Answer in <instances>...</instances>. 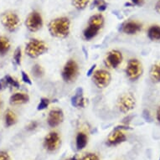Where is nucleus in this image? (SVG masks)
<instances>
[{
	"label": "nucleus",
	"instance_id": "f257e3e1",
	"mask_svg": "<svg viewBox=\"0 0 160 160\" xmlns=\"http://www.w3.org/2000/svg\"><path fill=\"white\" fill-rule=\"evenodd\" d=\"M71 28V22L69 18L62 17L53 19L49 24V30L53 36L57 38H66L68 36Z\"/></svg>",
	"mask_w": 160,
	"mask_h": 160
},
{
	"label": "nucleus",
	"instance_id": "f03ea898",
	"mask_svg": "<svg viewBox=\"0 0 160 160\" xmlns=\"http://www.w3.org/2000/svg\"><path fill=\"white\" fill-rule=\"evenodd\" d=\"M104 24V17L102 14H95L89 19L88 26L84 30V38L87 40H91L97 36Z\"/></svg>",
	"mask_w": 160,
	"mask_h": 160
},
{
	"label": "nucleus",
	"instance_id": "7ed1b4c3",
	"mask_svg": "<svg viewBox=\"0 0 160 160\" xmlns=\"http://www.w3.org/2000/svg\"><path fill=\"white\" fill-rule=\"evenodd\" d=\"M48 47L45 42L39 39L29 40L25 47V52L29 57L37 58L47 51Z\"/></svg>",
	"mask_w": 160,
	"mask_h": 160
},
{
	"label": "nucleus",
	"instance_id": "20e7f679",
	"mask_svg": "<svg viewBox=\"0 0 160 160\" xmlns=\"http://www.w3.org/2000/svg\"><path fill=\"white\" fill-rule=\"evenodd\" d=\"M1 22L5 29L10 32L15 31L20 24L18 16L13 12H6L3 13V15L1 16Z\"/></svg>",
	"mask_w": 160,
	"mask_h": 160
},
{
	"label": "nucleus",
	"instance_id": "39448f33",
	"mask_svg": "<svg viewBox=\"0 0 160 160\" xmlns=\"http://www.w3.org/2000/svg\"><path fill=\"white\" fill-rule=\"evenodd\" d=\"M142 66L140 61L137 59H131L128 63L126 74L131 81H136L142 76Z\"/></svg>",
	"mask_w": 160,
	"mask_h": 160
},
{
	"label": "nucleus",
	"instance_id": "423d86ee",
	"mask_svg": "<svg viewBox=\"0 0 160 160\" xmlns=\"http://www.w3.org/2000/svg\"><path fill=\"white\" fill-rule=\"evenodd\" d=\"M135 105L136 100L131 93H125L118 100V107L120 112L123 113H128L132 110Z\"/></svg>",
	"mask_w": 160,
	"mask_h": 160
},
{
	"label": "nucleus",
	"instance_id": "0eeeda50",
	"mask_svg": "<svg viewBox=\"0 0 160 160\" xmlns=\"http://www.w3.org/2000/svg\"><path fill=\"white\" fill-rule=\"evenodd\" d=\"M25 24L29 31H38L43 26L42 16L40 15V13H38L37 11H34L29 13V15L26 18Z\"/></svg>",
	"mask_w": 160,
	"mask_h": 160
},
{
	"label": "nucleus",
	"instance_id": "6e6552de",
	"mask_svg": "<svg viewBox=\"0 0 160 160\" xmlns=\"http://www.w3.org/2000/svg\"><path fill=\"white\" fill-rule=\"evenodd\" d=\"M93 82L98 88H105L111 82V75L105 70H97L93 73Z\"/></svg>",
	"mask_w": 160,
	"mask_h": 160
},
{
	"label": "nucleus",
	"instance_id": "1a4fd4ad",
	"mask_svg": "<svg viewBox=\"0 0 160 160\" xmlns=\"http://www.w3.org/2000/svg\"><path fill=\"white\" fill-rule=\"evenodd\" d=\"M77 73H78L77 64L73 60H70L64 66L63 71H62V77H63L64 81L71 82L76 78Z\"/></svg>",
	"mask_w": 160,
	"mask_h": 160
},
{
	"label": "nucleus",
	"instance_id": "9d476101",
	"mask_svg": "<svg viewBox=\"0 0 160 160\" xmlns=\"http://www.w3.org/2000/svg\"><path fill=\"white\" fill-rule=\"evenodd\" d=\"M60 144H61V138L60 135L55 132H50L45 137L44 140V147L50 152H53L58 149Z\"/></svg>",
	"mask_w": 160,
	"mask_h": 160
},
{
	"label": "nucleus",
	"instance_id": "9b49d317",
	"mask_svg": "<svg viewBox=\"0 0 160 160\" xmlns=\"http://www.w3.org/2000/svg\"><path fill=\"white\" fill-rule=\"evenodd\" d=\"M122 61V55L120 51L113 50L108 53L105 58V65L109 68H117Z\"/></svg>",
	"mask_w": 160,
	"mask_h": 160
},
{
	"label": "nucleus",
	"instance_id": "f8f14e48",
	"mask_svg": "<svg viewBox=\"0 0 160 160\" xmlns=\"http://www.w3.org/2000/svg\"><path fill=\"white\" fill-rule=\"evenodd\" d=\"M63 118V112L61 109H53L50 111L48 115V124L51 128H55L62 122Z\"/></svg>",
	"mask_w": 160,
	"mask_h": 160
},
{
	"label": "nucleus",
	"instance_id": "ddd939ff",
	"mask_svg": "<svg viewBox=\"0 0 160 160\" xmlns=\"http://www.w3.org/2000/svg\"><path fill=\"white\" fill-rule=\"evenodd\" d=\"M127 137L119 128L115 129L109 135L108 138V143L109 145H118L126 141Z\"/></svg>",
	"mask_w": 160,
	"mask_h": 160
},
{
	"label": "nucleus",
	"instance_id": "4468645a",
	"mask_svg": "<svg viewBox=\"0 0 160 160\" xmlns=\"http://www.w3.org/2000/svg\"><path fill=\"white\" fill-rule=\"evenodd\" d=\"M142 29V24L137 21H128L122 25V32L127 34H135Z\"/></svg>",
	"mask_w": 160,
	"mask_h": 160
},
{
	"label": "nucleus",
	"instance_id": "2eb2a0df",
	"mask_svg": "<svg viewBox=\"0 0 160 160\" xmlns=\"http://www.w3.org/2000/svg\"><path fill=\"white\" fill-rule=\"evenodd\" d=\"M85 98L83 95V91L82 88L76 90V93L71 98V104L76 108H84L85 107Z\"/></svg>",
	"mask_w": 160,
	"mask_h": 160
},
{
	"label": "nucleus",
	"instance_id": "dca6fc26",
	"mask_svg": "<svg viewBox=\"0 0 160 160\" xmlns=\"http://www.w3.org/2000/svg\"><path fill=\"white\" fill-rule=\"evenodd\" d=\"M29 97L27 94L24 93H15L10 97V103L13 105H20L24 104L29 102Z\"/></svg>",
	"mask_w": 160,
	"mask_h": 160
},
{
	"label": "nucleus",
	"instance_id": "f3484780",
	"mask_svg": "<svg viewBox=\"0 0 160 160\" xmlns=\"http://www.w3.org/2000/svg\"><path fill=\"white\" fill-rule=\"evenodd\" d=\"M150 78L153 82H160V63L154 64L150 69Z\"/></svg>",
	"mask_w": 160,
	"mask_h": 160
},
{
	"label": "nucleus",
	"instance_id": "a211bd4d",
	"mask_svg": "<svg viewBox=\"0 0 160 160\" xmlns=\"http://www.w3.org/2000/svg\"><path fill=\"white\" fill-rule=\"evenodd\" d=\"M87 134H85L84 132H79L76 136V148L78 150L83 149L87 144Z\"/></svg>",
	"mask_w": 160,
	"mask_h": 160
},
{
	"label": "nucleus",
	"instance_id": "6ab92c4d",
	"mask_svg": "<svg viewBox=\"0 0 160 160\" xmlns=\"http://www.w3.org/2000/svg\"><path fill=\"white\" fill-rule=\"evenodd\" d=\"M148 36L151 40H160V26L152 25L148 29Z\"/></svg>",
	"mask_w": 160,
	"mask_h": 160
},
{
	"label": "nucleus",
	"instance_id": "aec40b11",
	"mask_svg": "<svg viewBox=\"0 0 160 160\" xmlns=\"http://www.w3.org/2000/svg\"><path fill=\"white\" fill-rule=\"evenodd\" d=\"M10 49V43L7 38L0 37V55H4Z\"/></svg>",
	"mask_w": 160,
	"mask_h": 160
},
{
	"label": "nucleus",
	"instance_id": "412c9836",
	"mask_svg": "<svg viewBox=\"0 0 160 160\" xmlns=\"http://www.w3.org/2000/svg\"><path fill=\"white\" fill-rule=\"evenodd\" d=\"M16 122V116L12 111L8 110L5 114V123L7 127H10Z\"/></svg>",
	"mask_w": 160,
	"mask_h": 160
},
{
	"label": "nucleus",
	"instance_id": "4be33fe9",
	"mask_svg": "<svg viewBox=\"0 0 160 160\" xmlns=\"http://www.w3.org/2000/svg\"><path fill=\"white\" fill-rule=\"evenodd\" d=\"M72 3L76 9L82 10L87 8V4L89 3V0H73Z\"/></svg>",
	"mask_w": 160,
	"mask_h": 160
},
{
	"label": "nucleus",
	"instance_id": "5701e85b",
	"mask_svg": "<svg viewBox=\"0 0 160 160\" xmlns=\"http://www.w3.org/2000/svg\"><path fill=\"white\" fill-rule=\"evenodd\" d=\"M32 72L34 74V76L37 78H39V77H42L44 76V73H45V71H44V69L41 66H39L38 64L36 65H34L33 66V68H32Z\"/></svg>",
	"mask_w": 160,
	"mask_h": 160
},
{
	"label": "nucleus",
	"instance_id": "b1692460",
	"mask_svg": "<svg viewBox=\"0 0 160 160\" xmlns=\"http://www.w3.org/2000/svg\"><path fill=\"white\" fill-rule=\"evenodd\" d=\"M92 7H97V9L101 12L105 11L107 8V3L105 0H94L92 3Z\"/></svg>",
	"mask_w": 160,
	"mask_h": 160
},
{
	"label": "nucleus",
	"instance_id": "393cba45",
	"mask_svg": "<svg viewBox=\"0 0 160 160\" xmlns=\"http://www.w3.org/2000/svg\"><path fill=\"white\" fill-rule=\"evenodd\" d=\"M49 105H50V100L48 99V98H42V99L40 100V102H39L37 109L39 111L45 110V108H47L49 107Z\"/></svg>",
	"mask_w": 160,
	"mask_h": 160
},
{
	"label": "nucleus",
	"instance_id": "a878e982",
	"mask_svg": "<svg viewBox=\"0 0 160 160\" xmlns=\"http://www.w3.org/2000/svg\"><path fill=\"white\" fill-rule=\"evenodd\" d=\"M4 78H5L8 86H11V87H16V88L19 87V83L18 82V81H16L15 79H13L10 76H6Z\"/></svg>",
	"mask_w": 160,
	"mask_h": 160
},
{
	"label": "nucleus",
	"instance_id": "bb28decb",
	"mask_svg": "<svg viewBox=\"0 0 160 160\" xmlns=\"http://www.w3.org/2000/svg\"><path fill=\"white\" fill-rule=\"evenodd\" d=\"M21 50H20V48H17L15 52H14V55H13V59H14V61L17 65H20V63H21Z\"/></svg>",
	"mask_w": 160,
	"mask_h": 160
},
{
	"label": "nucleus",
	"instance_id": "cd10ccee",
	"mask_svg": "<svg viewBox=\"0 0 160 160\" xmlns=\"http://www.w3.org/2000/svg\"><path fill=\"white\" fill-rule=\"evenodd\" d=\"M81 160H99V158L94 153H88V154L85 155Z\"/></svg>",
	"mask_w": 160,
	"mask_h": 160
},
{
	"label": "nucleus",
	"instance_id": "c85d7f7f",
	"mask_svg": "<svg viewBox=\"0 0 160 160\" xmlns=\"http://www.w3.org/2000/svg\"><path fill=\"white\" fill-rule=\"evenodd\" d=\"M21 74H22V80H23L25 83H27V84L31 85L32 82H31V80H30V78H29V76H28L24 71H21Z\"/></svg>",
	"mask_w": 160,
	"mask_h": 160
},
{
	"label": "nucleus",
	"instance_id": "c756f323",
	"mask_svg": "<svg viewBox=\"0 0 160 160\" xmlns=\"http://www.w3.org/2000/svg\"><path fill=\"white\" fill-rule=\"evenodd\" d=\"M0 160H11L8 152L4 151H0Z\"/></svg>",
	"mask_w": 160,
	"mask_h": 160
},
{
	"label": "nucleus",
	"instance_id": "7c9ffc66",
	"mask_svg": "<svg viewBox=\"0 0 160 160\" xmlns=\"http://www.w3.org/2000/svg\"><path fill=\"white\" fill-rule=\"evenodd\" d=\"M37 127H38V122L34 121V122H31L28 125L27 129H28L29 131H33V130H34V129L36 128Z\"/></svg>",
	"mask_w": 160,
	"mask_h": 160
},
{
	"label": "nucleus",
	"instance_id": "2f4dec72",
	"mask_svg": "<svg viewBox=\"0 0 160 160\" xmlns=\"http://www.w3.org/2000/svg\"><path fill=\"white\" fill-rule=\"evenodd\" d=\"M7 87H8V84H7V82H6L5 78H3L0 80V90H3L4 88H6Z\"/></svg>",
	"mask_w": 160,
	"mask_h": 160
},
{
	"label": "nucleus",
	"instance_id": "473e14b6",
	"mask_svg": "<svg viewBox=\"0 0 160 160\" xmlns=\"http://www.w3.org/2000/svg\"><path fill=\"white\" fill-rule=\"evenodd\" d=\"M131 1L132 4L137 6H142L144 3V0H131Z\"/></svg>",
	"mask_w": 160,
	"mask_h": 160
},
{
	"label": "nucleus",
	"instance_id": "72a5a7b5",
	"mask_svg": "<svg viewBox=\"0 0 160 160\" xmlns=\"http://www.w3.org/2000/svg\"><path fill=\"white\" fill-rule=\"evenodd\" d=\"M155 10L156 12L158 13H160V0H158L156 3V5H155Z\"/></svg>",
	"mask_w": 160,
	"mask_h": 160
},
{
	"label": "nucleus",
	"instance_id": "f704fd0d",
	"mask_svg": "<svg viewBox=\"0 0 160 160\" xmlns=\"http://www.w3.org/2000/svg\"><path fill=\"white\" fill-rule=\"evenodd\" d=\"M95 67H96V65H94V66H92V68L90 69L89 71L87 72V76H91V75H92V72H93V71H94Z\"/></svg>",
	"mask_w": 160,
	"mask_h": 160
},
{
	"label": "nucleus",
	"instance_id": "c9c22d12",
	"mask_svg": "<svg viewBox=\"0 0 160 160\" xmlns=\"http://www.w3.org/2000/svg\"><path fill=\"white\" fill-rule=\"evenodd\" d=\"M157 119H158V121L160 122V108H158L157 111Z\"/></svg>",
	"mask_w": 160,
	"mask_h": 160
},
{
	"label": "nucleus",
	"instance_id": "e433bc0d",
	"mask_svg": "<svg viewBox=\"0 0 160 160\" xmlns=\"http://www.w3.org/2000/svg\"><path fill=\"white\" fill-rule=\"evenodd\" d=\"M159 160H160V159H159Z\"/></svg>",
	"mask_w": 160,
	"mask_h": 160
}]
</instances>
